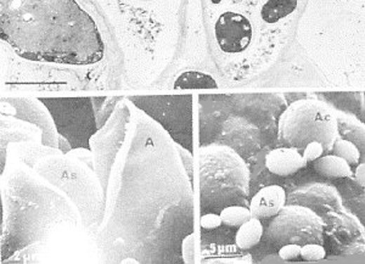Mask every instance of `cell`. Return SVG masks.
I'll return each instance as SVG.
<instances>
[{"mask_svg":"<svg viewBox=\"0 0 365 264\" xmlns=\"http://www.w3.org/2000/svg\"><path fill=\"white\" fill-rule=\"evenodd\" d=\"M215 34L219 48L224 53L239 54L251 43V22L244 15L227 11L217 20Z\"/></svg>","mask_w":365,"mask_h":264,"instance_id":"cell-1","label":"cell"},{"mask_svg":"<svg viewBox=\"0 0 365 264\" xmlns=\"http://www.w3.org/2000/svg\"><path fill=\"white\" fill-rule=\"evenodd\" d=\"M286 204V192L280 185H268L262 187L252 197L250 211L257 218H273L280 213Z\"/></svg>","mask_w":365,"mask_h":264,"instance_id":"cell-2","label":"cell"},{"mask_svg":"<svg viewBox=\"0 0 365 264\" xmlns=\"http://www.w3.org/2000/svg\"><path fill=\"white\" fill-rule=\"evenodd\" d=\"M307 164L308 162L300 154V151L290 147L275 149L265 156V167L270 173L279 177L293 176L300 169H305Z\"/></svg>","mask_w":365,"mask_h":264,"instance_id":"cell-3","label":"cell"},{"mask_svg":"<svg viewBox=\"0 0 365 264\" xmlns=\"http://www.w3.org/2000/svg\"><path fill=\"white\" fill-rule=\"evenodd\" d=\"M313 169L317 173L325 178L341 179L351 177L352 169L346 159L336 155L320 156L313 162Z\"/></svg>","mask_w":365,"mask_h":264,"instance_id":"cell-4","label":"cell"},{"mask_svg":"<svg viewBox=\"0 0 365 264\" xmlns=\"http://www.w3.org/2000/svg\"><path fill=\"white\" fill-rule=\"evenodd\" d=\"M263 232L265 229L260 219L257 217H251L237 228V237H235L237 247L244 251L251 250L252 247L260 244Z\"/></svg>","mask_w":365,"mask_h":264,"instance_id":"cell-5","label":"cell"},{"mask_svg":"<svg viewBox=\"0 0 365 264\" xmlns=\"http://www.w3.org/2000/svg\"><path fill=\"white\" fill-rule=\"evenodd\" d=\"M298 0H268L260 10V16L267 23H277L296 10Z\"/></svg>","mask_w":365,"mask_h":264,"instance_id":"cell-6","label":"cell"},{"mask_svg":"<svg viewBox=\"0 0 365 264\" xmlns=\"http://www.w3.org/2000/svg\"><path fill=\"white\" fill-rule=\"evenodd\" d=\"M175 89H210L218 88L215 78L207 73L197 72V71H187L177 78L174 82Z\"/></svg>","mask_w":365,"mask_h":264,"instance_id":"cell-7","label":"cell"},{"mask_svg":"<svg viewBox=\"0 0 365 264\" xmlns=\"http://www.w3.org/2000/svg\"><path fill=\"white\" fill-rule=\"evenodd\" d=\"M222 224H225L232 228H239L241 224L251 218L252 213L250 209L242 206H228L220 212Z\"/></svg>","mask_w":365,"mask_h":264,"instance_id":"cell-8","label":"cell"},{"mask_svg":"<svg viewBox=\"0 0 365 264\" xmlns=\"http://www.w3.org/2000/svg\"><path fill=\"white\" fill-rule=\"evenodd\" d=\"M333 155L340 156L343 159H346L350 166H354L359 162V151L352 143L347 140H340L336 143L333 147Z\"/></svg>","mask_w":365,"mask_h":264,"instance_id":"cell-9","label":"cell"},{"mask_svg":"<svg viewBox=\"0 0 365 264\" xmlns=\"http://www.w3.org/2000/svg\"><path fill=\"white\" fill-rule=\"evenodd\" d=\"M300 256L305 260L313 262V260H324L326 251L319 244H306V245L301 246Z\"/></svg>","mask_w":365,"mask_h":264,"instance_id":"cell-10","label":"cell"},{"mask_svg":"<svg viewBox=\"0 0 365 264\" xmlns=\"http://www.w3.org/2000/svg\"><path fill=\"white\" fill-rule=\"evenodd\" d=\"M323 146L320 143L313 141L310 143L305 149L303 152V157L306 159L307 162H314L315 159H319L320 156L323 155Z\"/></svg>","mask_w":365,"mask_h":264,"instance_id":"cell-11","label":"cell"},{"mask_svg":"<svg viewBox=\"0 0 365 264\" xmlns=\"http://www.w3.org/2000/svg\"><path fill=\"white\" fill-rule=\"evenodd\" d=\"M300 251L301 246L298 244H288L279 250V256L281 260H293L300 257Z\"/></svg>","mask_w":365,"mask_h":264,"instance_id":"cell-12","label":"cell"},{"mask_svg":"<svg viewBox=\"0 0 365 264\" xmlns=\"http://www.w3.org/2000/svg\"><path fill=\"white\" fill-rule=\"evenodd\" d=\"M201 227L207 230H212V229L218 228L222 225V219L219 214L208 213L204 214L200 219Z\"/></svg>","mask_w":365,"mask_h":264,"instance_id":"cell-13","label":"cell"},{"mask_svg":"<svg viewBox=\"0 0 365 264\" xmlns=\"http://www.w3.org/2000/svg\"><path fill=\"white\" fill-rule=\"evenodd\" d=\"M356 180L361 184V187H364V164H359L357 169Z\"/></svg>","mask_w":365,"mask_h":264,"instance_id":"cell-14","label":"cell"},{"mask_svg":"<svg viewBox=\"0 0 365 264\" xmlns=\"http://www.w3.org/2000/svg\"><path fill=\"white\" fill-rule=\"evenodd\" d=\"M212 1V4H219L222 0H211Z\"/></svg>","mask_w":365,"mask_h":264,"instance_id":"cell-15","label":"cell"}]
</instances>
